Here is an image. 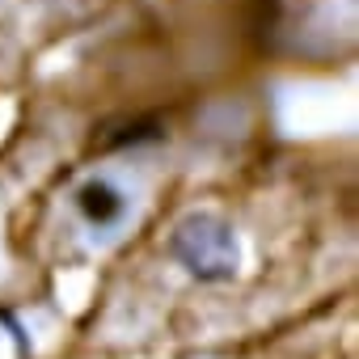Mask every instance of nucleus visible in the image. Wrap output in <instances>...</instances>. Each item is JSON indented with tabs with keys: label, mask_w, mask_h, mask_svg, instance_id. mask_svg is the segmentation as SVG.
<instances>
[{
	"label": "nucleus",
	"mask_w": 359,
	"mask_h": 359,
	"mask_svg": "<svg viewBox=\"0 0 359 359\" xmlns=\"http://www.w3.org/2000/svg\"><path fill=\"white\" fill-rule=\"evenodd\" d=\"M173 254L187 262L191 275L199 279H224L233 275V233L224 224H212V220H191L182 233L173 237Z\"/></svg>",
	"instance_id": "obj_1"
},
{
	"label": "nucleus",
	"mask_w": 359,
	"mask_h": 359,
	"mask_svg": "<svg viewBox=\"0 0 359 359\" xmlns=\"http://www.w3.org/2000/svg\"><path fill=\"white\" fill-rule=\"evenodd\" d=\"M76 208L85 212V220L89 224H114L118 216H123V208H127V199L110 187V182H89V187H81V195H76Z\"/></svg>",
	"instance_id": "obj_2"
}]
</instances>
